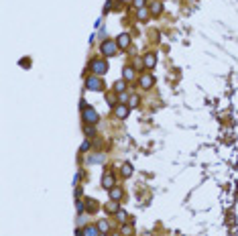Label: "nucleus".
Segmentation results:
<instances>
[{
  "instance_id": "8",
  "label": "nucleus",
  "mask_w": 238,
  "mask_h": 236,
  "mask_svg": "<svg viewBox=\"0 0 238 236\" xmlns=\"http://www.w3.org/2000/svg\"><path fill=\"white\" fill-rule=\"evenodd\" d=\"M155 63H157V55H155V53H147L145 55V65L149 67V69H153Z\"/></svg>"
},
{
  "instance_id": "19",
  "label": "nucleus",
  "mask_w": 238,
  "mask_h": 236,
  "mask_svg": "<svg viewBox=\"0 0 238 236\" xmlns=\"http://www.w3.org/2000/svg\"><path fill=\"white\" fill-rule=\"evenodd\" d=\"M122 173H124V175H130V173H132V167H130V165H124V167H122Z\"/></svg>"
},
{
  "instance_id": "22",
  "label": "nucleus",
  "mask_w": 238,
  "mask_h": 236,
  "mask_svg": "<svg viewBox=\"0 0 238 236\" xmlns=\"http://www.w3.org/2000/svg\"><path fill=\"white\" fill-rule=\"evenodd\" d=\"M130 106L135 108V106H138V96H132L130 98Z\"/></svg>"
},
{
  "instance_id": "6",
  "label": "nucleus",
  "mask_w": 238,
  "mask_h": 236,
  "mask_svg": "<svg viewBox=\"0 0 238 236\" xmlns=\"http://www.w3.org/2000/svg\"><path fill=\"white\" fill-rule=\"evenodd\" d=\"M114 114H116L118 118H126V116H128V106H126V104H118V106L114 108Z\"/></svg>"
},
{
  "instance_id": "14",
  "label": "nucleus",
  "mask_w": 238,
  "mask_h": 236,
  "mask_svg": "<svg viewBox=\"0 0 238 236\" xmlns=\"http://www.w3.org/2000/svg\"><path fill=\"white\" fill-rule=\"evenodd\" d=\"M124 88H126V84H124L122 80H120V81H116V84H114V92H118V94H122V92H124Z\"/></svg>"
},
{
  "instance_id": "10",
  "label": "nucleus",
  "mask_w": 238,
  "mask_h": 236,
  "mask_svg": "<svg viewBox=\"0 0 238 236\" xmlns=\"http://www.w3.org/2000/svg\"><path fill=\"white\" fill-rule=\"evenodd\" d=\"M141 84H142V88H151V85L155 84L153 75H142V78H141Z\"/></svg>"
},
{
  "instance_id": "18",
  "label": "nucleus",
  "mask_w": 238,
  "mask_h": 236,
  "mask_svg": "<svg viewBox=\"0 0 238 236\" xmlns=\"http://www.w3.org/2000/svg\"><path fill=\"white\" fill-rule=\"evenodd\" d=\"M116 216H118V220H120V222H124V220H126V214H124L122 210H118V212H116Z\"/></svg>"
},
{
  "instance_id": "13",
  "label": "nucleus",
  "mask_w": 238,
  "mask_h": 236,
  "mask_svg": "<svg viewBox=\"0 0 238 236\" xmlns=\"http://www.w3.org/2000/svg\"><path fill=\"white\" fill-rule=\"evenodd\" d=\"M122 75H124V80H132V78H135V71H132V67H124Z\"/></svg>"
},
{
  "instance_id": "17",
  "label": "nucleus",
  "mask_w": 238,
  "mask_h": 236,
  "mask_svg": "<svg viewBox=\"0 0 238 236\" xmlns=\"http://www.w3.org/2000/svg\"><path fill=\"white\" fill-rule=\"evenodd\" d=\"M96 210H98V204L92 201V200H88V212H96Z\"/></svg>"
},
{
  "instance_id": "7",
  "label": "nucleus",
  "mask_w": 238,
  "mask_h": 236,
  "mask_svg": "<svg viewBox=\"0 0 238 236\" xmlns=\"http://www.w3.org/2000/svg\"><path fill=\"white\" fill-rule=\"evenodd\" d=\"M81 236H100V228H96V226H86V228L81 230Z\"/></svg>"
},
{
  "instance_id": "5",
  "label": "nucleus",
  "mask_w": 238,
  "mask_h": 236,
  "mask_svg": "<svg viewBox=\"0 0 238 236\" xmlns=\"http://www.w3.org/2000/svg\"><path fill=\"white\" fill-rule=\"evenodd\" d=\"M102 185L106 187V189H112V187H114V177H112V173H110V171H106V173H104Z\"/></svg>"
},
{
  "instance_id": "21",
  "label": "nucleus",
  "mask_w": 238,
  "mask_h": 236,
  "mask_svg": "<svg viewBox=\"0 0 238 236\" xmlns=\"http://www.w3.org/2000/svg\"><path fill=\"white\" fill-rule=\"evenodd\" d=\"M132 4H135L136 8H142L145 6V0H132Z\"/></svg>"
},
{
  "instance_id": "23",
  "label": "nucleus",
  "mask_w": 238,
  "mask_h": 236,
  "mask_svg": "<svg viewBox=\"0 0 238 236\" xmlns=\"http://www.w3.org/2000/svg\"><path fill=\"white\" fill-rule=\"evenodd\" d=\"M86 134H88V136H92V134H94V128H90V126H86Z\"/></svg>"
},
{
  "instance_id": "24",
  "label": "nucleus",
  "mask_w": 238,
  "mask_h": 236,
  "mask_svg": "<svg viewBox=\"0 0 238 236\" xmlns=\"http://www.w3.org/2000/svg\"><path fill=\"white\" fill-rule=\"evenodd\" d=\"M110 236H118V234H110Z\"/></svg>"
},
{
  "instance_id": "4",
  "label": "nucleus",
  "mask_w": 238,
  "mask_h": 236,
  "mask_svg": "<svg viewBox=\"0 0 238 236\" xmlns=\"http://www.w3.org/2000/svg\"><path fill=\"white\" fill-rule=\"evenodd\" d=\"M92 69H94V74L104 75V74L108 71V63H106V61H102V59H96V61L92 63Z\"/></svg>"
},
{
  "instance_id": "1",
  "label": "nucleus",
  "mask_w": 238,
  "mask_h": 236,
  "mask_svg": "<svg viewBox=\"0 0 238 236\" xmlns=\"http://www.w3.org/2000/svg\"><path fill=\"white\" fill-rule=\"evenodd\" d=\"M81 118H84L88 124H94V122H98V112L92 108V106H86V108H81Z\"/></svg>"
},
{
  "instance_id": "11",
  "label": "nucleus",
  "mask_w": 238,
  "mask_h": 236,
  "mask_svg": "<svg viewBox=\"0 0 238 236\" xmlns=\"http://www.w3.org/2000/svg\"><path fill=\"white\" fill-rule=\"evenodd\" d=\"M120 197H122V189H120V187H112V189H110V200L118 201Z\"/></svg>"
},
{
  "instance_id": "3",
  "label": "nucleus",
  "mask_w": 238,
  "mask_h": 236,
  "mask_svg": "<svg viewBox=\"0 0 238 236\" xmlns=\"http://www.w3.org/2000/svg\"><path fill=\"white\" fill-rule=\"evenodd\" d=\"M86 85H88V90H92V92H100V90H104V84L100 78H88V81H86Z\"/></svg>"
},
{
  "instance_id": "15",
  "label": "nucleus",
  "mask_w": 238,
  "mask_h": 236,
  "mask_svg": "<svg viewBox=\"0 0 238 236\" xmlns=\"http://www.w3.org/2000/svg\"><path fill=\"white\" fill-rule=\"evenodd\" d=\"M136 16H138V20H147V16H149V12H147V8H138Z\"/></svg>"
},
{
  "instance_id": "2",
  "label": "nucleus",
  "mask_w": 238,
  "mask_h": 236,
  "mask_svg": "<svg viewBox=\"0 0 238 236\" xmlns=\"http://www.w3.org/2000/svg\"><path fill=\"white\" fill-rule=\"evenodd\" d=\"M100 49H102V53L106 55V57H112V55H116V51H118V45L112 43V41H104Z\"/></svg>"
},
{
  "instance_id": "20",
  "label": "nucleus",
  "mask_w": 238,
  "mask_h": 236,
  "mask_svg": "<svg viewBox=\"0 0 238 236\" xmlns=\"http://www.w3.org/2000/svg\"><path fill=\"white\" fill-rule=\"evenodd\" d=\"M98 228H100V230H104V232H106V230H108V222H106V220H102L100 224H98Z\"/></svg>"
},
{
  "instance_id": "12",
  "label": "nucleus",
  "mask_w": 238,
  "mask_h": 236,
  "mask_svg": "<svg viewBox=\"0 0 238 236\" xmlns=\"http://www.w3.org/2000/svg\"><path fill=\"white\" fill-rule=\"evenodd\" d=\"M106 210H108V212H118V201H116V200H110L106 204Z\"/></svg>"
},
{
  "instance_id": "9",
  "label": "nucleus",
  "mask_w": 238,
  "mask_h": 236,
  "mask_svg": "<svg viewBox=\"0 0 238 236\" xmlns=\"http://www.w3.org/2000/svg\"><path fill=\"white\" fill-rule=\"evenodd\" d=\"M116 45H118L120 49H128V45H130V37H128V35H120Z\"/></svg>"
},
{
  "instance_id": "16",
  "label": "nucleus",
  "mask_w": 238,
  "mask_h": 236,
  "mask_svg": "<svg viewBox=\"0 0 238 236\" xmlns=\"http://www.w3.org/2000/svg\"><path fill=\"white\" fill-rule=\"evenodd\" d=\"M151 12H153V14H159V12H161V2L151 4Z\"/></svg>"
}]
</instances>
